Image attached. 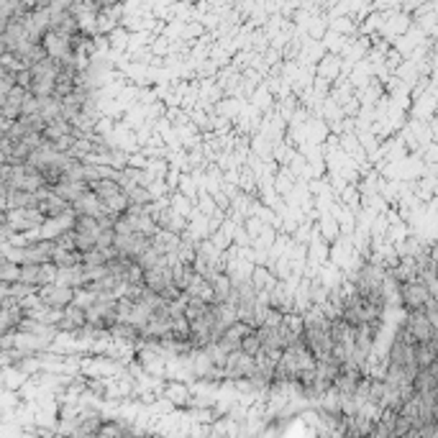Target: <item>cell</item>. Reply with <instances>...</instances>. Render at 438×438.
<instances>
[{
    "instance_id": "6da1fadb",
    "label": "cell",
    "mask_w": 438,
    "mask_h": 438,
    "mask_svg": "<svg viewBox=\"0 0 438 438\" xmlns=\"http://www.w3.org/2000/svg\"><path fill=\"white\" fill-rule=\"evenodd\" d=\"M41 300L47 302L49 308L65 310L70 302H74V290L72 287H67V284H62V282L44 284V290H41Z\"/></svg>"
}]
</instances>
